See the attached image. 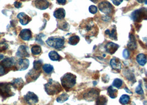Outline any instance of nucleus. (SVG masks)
Segmentation results:
<instances>
[{
  "instance_id": "nucleus-1",
  "label": "nucleus",
  "mask_w": 147,
  "mask_h": 105,
  "mask_svg": "<svg viewBox=\"0 0 147 105\" xmlns=\"http://www.w3.org/2000/svg\"><path fill=\"white\" fill-rule=\"evenodd\" d=\"M80 32L83 35L85 36L87 40V38L89 39L90 37L97 35L99 29L92 20H87L80 25Z\"/></svg>"
},
{
  "instance_id": "nucleus-2",
  "label": "nucleus",
  "mask_w": 147,
  "mask_h": 105,
  "mask_svg": "<svg viewBox=\"0 0 147 105\" xmlns=\"http://www.w3.org/2000/svg\"><path fill=\"white\" fill-rule=\"evenodd\" d=\"M77 76L70 72L66 73L61 78V84L64 89L68 91L70 89H72L76 84Z\"/></svg>"
},
{
  "instance_id": "nucleus-3",
  "label": "nucleus",
  "mask_w": 147,
  "mask_h": 105,
  "mask_svg": "<svg viewBox=\"0 0 147 105\" xmlns=\"http://www.w3.org/2000/svg\"><path fill=\"white\" fill-rule=\"evenodd\" d=\"M45 90L49 95H55L62 91V87L59 82L49 79L48 82L44 85Z\"/></svg>"
},
{
  "instance_id": "nucleus-4",
  "label": "nucleus",
  "mask_w": 147,
  "mask_h": 105,
  "mask_svg": "<svg viewBox=\"0 0 147 105\" xmlns=\"http://www.w3.org/2000/svg\"><path fill=\"white\" fill-rule=\"evenodd\" d=\"M46 43L47 46L60 50L64 47L65 39L63 37H51L47 40Z\"/></svg>"
},
{
  "instance_id": "nucleus-5",
  "label": "nucleus",
  "mask_w": 147,
  "mask_h": 105,
  "mask_svg": "<svg viewBox=\"0 0 147 105\" xmlns=\"http://www.w3.org/2000/svg\"><path fill=\"white\" fill-rule=\"evenodd\" d=\"M132 19L134 21L140 23L143 20L147 19V10L146 8H140L134 11L131 14Z\"/></svg>"
},
{
  "instance_id": "nucleus-6",
  "label": "nucleus",
  "mask_w": 147,
  "mask_h": 105,
  "mask_svg": "<svg viewBox=\"0 0 147 105\" xmlns=\"http://www.w3.org/2000/svg\"><path fill=\"white\" fill-rule=\"evenodd\" d=\"M100 90L96 88H92L87 90L84 93L83 99L88 102H92L99 97Z\"/></svg>"
},
{
  "instance_id": "nucleus-7",
  "label": "nucleus",
  "mask_w": 147,
  "mask_h": 105,
  "mask_svg": "<svg viewBox=\"0 0 147 105\" xmlns=\"http://www.w3.org/2000/svg\"><path fill=\"white\" fill-rule=\"evenodd\" d=\"M11 83H0V95L5 99L14 95L11 91Z\"/></svg>"
},
{
  "instance_id": "nucleus-8",
  "label": "nucleus",
  "mask_w": 147,
  "mask_h": 105,
  "mask_svg": "<svg viewBox=\"0 0 147 105\" xmlns=\"http://www.w3.org/2000/svg\"><path fill=\"white\" fill-rule=\"evenodd\" d=\"M99 10L101 12L109 16L114 13V7L108 1H102L98 4Z\"/></svg>"
},
{
  "instance_id": "nucleus-9",
  "label": "nucleus",
  "mask_w": 147,
  "mask_h": 105,
  "mask_svg": "<svg viewBox=\"0 0 147 105\" xmlns=\"http://www.w3.org/2000/svg\"><path fill=\"white\" fill-rule=\"evenodd\" d=\"M24 100L25 102L29 105H34L38 102L39 99L36 95L34 92H28L24 96Z\"/></svg>"
},
{
  "instance_id": "nucleus-10",
  "label": "nucleus",
  "mask_w": 147,
  "mask_h": 105,
  "mask_svg": "<svg viewBox=\"0 0 147 105\" xmlns=\"http://www.w3.org/2000/svg\"><path fill=\"white\" fill-rule=\"evenodd\" d=\"M41 73V70L38 71L34 69L30 70L29 72H28L27 75L26 76V79L27 82L29 83L30 82L35 81L39 77Z\"/></svg>"
},
{
  "instance_id": "nucleus-11",
  "label": "nucleus",
  "mask_w": 147,
  "mask_h": 105,
  "mask_svg": "<svg viewBox=\"0 0 147 105\" xmlns=\"http://www.w3.org/2000/svg\"><path fill=\"white\" fill-rule=\"evenodd\" d=\"M29 65V61L27 59H19L17 62H16L14 66L16 68V70L23 71L28 69Z\"/></svg>"
},
{
  "instance_id": "nucleus-12",
  "label": "nucleus",
  "mask_w": 147,
  "mask_h": 105,
  "mask_svg": "<svg viewBox=\"0 0 147 105\" xmlns=\"http://www.w3.org/2000/svg\"><path fill=\"white\" fill-rule=\"evenodd\" d=\"M110 64L113 70L115 71L116 72H120L121 69V62L120 59L119 58L114 57L113 58L111 59Z\"/></svg>"
},
{
  "instance_id": "nucleus-13",
  "label": "nucleus",
  "mask_w": 147,
  "mask_h": 105,
  "mask_svg": "<svg viewBox=\"0 0 147 105\" xmlns=\"http://www.w3.org/2000/svg\"><path fill=\"white\" fill-rule=\"evenodd\" d=\"M16 55L20 58L29 57V53L28 46H24V45L20 46L18 49Z\"/></svg>"
},
{
  "instance_id": "nucleus-14",
  "label": "nucleus",
  "mask_w": 147,
  "mask_h": 105,
  "mask_svg": "<svg viewBox=\"0 0 147 105\" xmlns=\"http://www.w3.org/2000/svg\"><path fill=\"white\" fill-rule=\"evenodd\" d=\"M34 4L36 8L41 10H46L50 6V3L47 0H35Z\"/></svg>"
},
{
  "instance_id": "nucleus-15",
  "label": "nucleus",
  "mask_w": 147,
  "mask_h": 105,
  "mask_svg": "<svg viewBox=\"0 0 147 105\" xmlns=\"http://www.w3.org/2000/svg\"><path fill=\"white\" fill-rule=\"evenodd\" d=\"M17 18L20 19V23L23 26L27 25V24H28L32 20L31 18L24 12L19 13L17 15Z\"/></svg>"
},
{
  "instance_id": "nucleus-16",
  "label": "nucleus",
  "mask_w": 147,
  "mask_h": 105,
  "mask_svg": "<svg viewBox=\"0 0 147 105\" xmlns=\"http://www.w3.org/2000/svg\"><path fill=\"white\" fill-rule=\"evenodd\" d=\"M20 37L22 40L25 41H28L32 38V33L30 29H24L20 31Z\"/></svg>"
},
{
  "instance_id": "nucleus-17",
  "label": "nucleus",
  "mask_w": 147,
  "mask_h": 105,
  "mask_svg": "<svg viewBox=\"0 0 147 105\" xmlns=\"http://www.w3.org/2000/svg\"><path fill=\"white\" fill-rule=\"evenodd\" d=\"M119 48V46L117 44H115L113 42H109L105 46V49L107 52L109 53L110 54H114L116 52L118 48Z\"/></svg>"
},
{
  "instance_id": "nucleus-18",
  "label": "nucleus",
  "mask_w": 147,
  "mask_h": 105,
  "mask_svg": "<svg viewBox=\"0 0 147 105\" xmlns=\"http://www.w3.org/2000/svg\"><path fill=\"white\" fill-rule=\"evenodd\" d=\"M11 84L12 86L15 89H17L18 90H20L24 85L23 80L21 78L14 79Z\"/></svg>"
},
{
  "instance_id": "nucleus-19",
  "label": "nucleus",
  "mask_w": 147,
  "mask_h": 105,
  "mask_svg": "<svg viewBox=\"0 0 147 105\" xmlns=\"http://www.w3.org/2000/svg\"><path fill=\"white\" fill-rule=\"evenodd\" d=\"M129 42L128 44H127V47L131 50H134L136 49L137 43H136V40L134 34H132V33L129 34Z\"/></svg>"
},
{
  "instance_id": "nucleus-20",
  "label": "nucleus",
  "mask_w": 147,
  "mask_h": 105,
  "mask_svg": "<svg viewBox=\"0 0 147 105\" xmlns=\"http://www.w3.org/2000/svg\"><path fill=\"white\" fill-rule=\"evenodd\" d=\"M16 61L13 58H7L3 59L1 63V64L5 68H11L15 65Z\"/></svg>"
},
{
  "instance_id": "nucleus-21",
  "label": "nucleus",
  "mask_w": 147,
  "mask_h": 105,
  "mask_svg": "<svg viewBox=\"0 0 147 105\" xmlns=\"http://www.w3.org/2000/svg\"><path fill=\"white\" fill-rule=\"evenodd\" d=\"M66 15L65 10L62 8H59L56 10L54 12V16L57 19L62 20L65 18Z\"/></svg>"
},
{
  "instance_id": "nucleus-22",
  "label": "nucleus",
  "mask_w": 147,
  "mask_h": 105,
  "mask_svg": "<svg viewBox=\"0 0 147 105\" xmlns=\"http://www.w3.org/2000/svg\"><path fill=\"white\" fill-rule=\"evenodd\" d=\"M105 34L107 35L110 38L111 40H117V32H116V28L115 27L113 26L112 29L111 30L110 29H107L105 31Z\"/></svg>"
},
{
  "instance_id": "nucleus-23",
  "label": "nucleus",
  "mask_w": 147,
  "mask_h": 105,
  "mask_svg": "<svg viewBox=\"0 0 147 105\" xmlns=\"http://www.w3.org/2000/svg\"><path fill=\"white\" fill-rule=\"evenodd\" d=\"M60 20L57 22V27L62 31H67L69 29V26L66 21L63 20Z\"/></svg>"
},
{
  "instance_id": "nucleus-24",
  "label": "nucleus",
  "mask_w": 147,
  "mask_h": 105,
  "mask_svg": "<svg viewBox=\"0 0 147 105\" xmlns=\"http://www.w3.org/2000/svg\"><path fill=\"white\" fill-rule=\"evenodd\" d=\"M136 60L137 63L140 65V66H144L146 64L147 62V58L146 55L144 54L140 53L137 55L136 57Z\"/></svg>"
},
{
  "instance_id": "nucleus-25",
  "label": "nucleus",
  "mask_w": 147,
  "mask_h": 105,
  "mask_svg": "<svg viewBox=\"0 0 147 105\" xmlns=\"http://www.w3.org/2000/svg\"><path fill=\"white\" fill-rule=\"evenodd\" d=\"M107 93L109 97L111 99H115L117 97L118 91L116 89H114L113 86H110L107 88Z\"/></svg>"
},
{
  "instance_id": "nucleus-26",
  "label": "nucleus",
  "mask_w": 147,
  "mask_h": 105,
  "mask_svg": "<svg viewBox=\"0 0 147 105\" xmlns=\"http://www.w3.org/2000/svg\"><path fill=\"white\" fill-rule=\"evenodd\" d=\"M107 97L104 95L99 96L96 100V103L95 105H107Z\"/></svg>"
},
{
  "instance_id": "nucleus-27",
  "label": "nucleus",
  "mask_w": 147,
  "mask_h": 105,
  "mask_svg": "<svg viewBox=\"0 0 147 105\" xmlns=\"http://www.w3.org/2000/svg\"><path fill=\"white\" fill-rule=\"evenodd\" d=\"M49 57L53 61H59L61 59L60 55L55 51H51L49 53Z\"/></svg>"
},
{
  "instance_id": "nucleus-28",
  "label": "nucleus",
  "mask_w": 147,
  "mask_h": 105,
  "mask_svg": "<svg viewBox=\"0 0 147 105\" xmlns=\"http://www.w3.org/2000/svg\"><path fill=\"white\" fill-rule=\"evenodd\" d=\"M80 40V38L78 35H73L69 38L68 43L70 45L75 46L79 43Z\"/></svg>"
},
{
  "instance_id": "nucleus-29",
  "label": "nucleus",
  "mask_w": 147,
  "mask_h": 105,
  "mask_svg": "<svg viewBox=\"0 0 147 105\" xmlns=\"http://www.w3.org/2000/svg\"><path fill=\"white\" fill-rule=\"evenodd\" d=\"M130 101V97L127 95H123L121 96L119 102L122 105H127Z\"/></svg>"
},
{
  "instance_id": "nucleus-30",
  "label": "nucleus",
  "mask_w": 147,
  "mask_h": 105,
  "mask_svg": "<svg viewBox=\"0 0 147 105\" xmlns=\"http://www.w3.org/2000/svg\"><path fill=\"white\" fill-rule=\"evenodd\" d=\"M68 98H69V96L68 95L67 93H63L57 98L56 101L59 103H63L68 100Z\"/></svg>"
},
{
  "instance_id": "nucleus-31",
  "label": "nucleus",
  "mask_w": 147,
  "mask_h": 105,
  "mask_svg": "<svg viewBox=\"0 0 147 105\" xmlns=\"http://www.w3.org/2000/svg\"><path fill=\"white\" fill-rule=\"evenodd\" d=\"M42 69L44 71V72L47 73V74H51L54 71V67L53 66L50 64H45L42 66Z\"/></svg>"
},
{
  "instance_id": "nucleus-32",
  "label": "nucleus",
  "mask_w": 147,
  "mask_h": 105,
  "mask_svg": "<svg viewBox=\"0 0 147 105\" xmlns=\"http://www.w3.org/2000/svg\"><path fill=\"white\" fill-rule=\"evenodd\" d=\"M32 52L34 55H38L41 52V48L39 46L35 45L32 48Z\"/></svg>"
},
{
  "instance_id": "nucleus-33",
  "label": "nucleus",
  "mask_w": 147,
  "mask_h": 105,
  "mask_svg": "<svg viewBox=\"0 0 147 105\" xmlns=\"http://www.w3.org/2000/svg\"><path fill=\"white\" fill-rule=\"evenodd\" d=\"M42 65V61L41 60H35L33 63V69L40 71L41 69V66Z\"/></svg>"
},
{
  "instance_id": "nucleus-34",
  "label": "nucleus",
  "mask_w": 147,
  "mask_h": 105,
  "mask_svg": "<svg viewBox=\"0 0 147 105\" xmlns=\"http://www.w3.org/2000/svg\"><path fill=\"white\" fill-rule=\"evenodd\" d=\"M123 85V81L121 79H115L113 82V86H114L117 89H120Z\"/></svg>"
},
{
  "instance_id": "nucleus-35",
  "label": "nucleus",
  "mask_w": 147,
  "mask_h": 105,
  "mask_svg": "<svg viewBox=\"0 0 147 105\" xmlns=\"http://www.w3.org/2000/svg\"><path fill=\"white\" fill-rule=\"evenodd\" d=\"M136 92L138 94V95H143L144 94V91L143 90L142 86V84L140 83L138 86L137 87L136 89Z\"/></svg>"
},
{
  "instance_id": "nucleus-36",
  "label": "nucleus",
  "mask_w": 147,
  "mask_h": 105,
  "mask_svg": "<svg viewBox=\"0 0 147 105\" xmlns=\"http://www.w3.org/2000/svg\"><path fill=\"white\" fill-rule=\"evenodd\" d=\"M89 11L92 14H95L98 12V8L94 5H91L89 7Z\"/></svg>"
},
{
  "instance_id": "nucleus-37",
  "label": "nucleus",
  "mask_w": 147,
  "mask_h": 105,
  "mask_svg": "<svg viewBox=\"0 0 147 105\" xmlns=\"http://www.w3.org/2000/svg\"><path fill=\"white\" fill-rule=\"evenodd\" d=\"M123 57L124 58H125L126 59H128L129 57V51L127 49H125L123 50Z\"/></svg>"
},
{
  "instance_id": "nucleus-38",
  "label": "nucleus",
  "mask_w": 147,
  "mask_h": 105,
  "mask_svg": "<svg viewBox=\"0 0 147 105\" xmlns=\"http://www.w3.org/2000/svg\"><path fill=\"white\" fill-rule=\"evenodd\" d=\"M6 70L5 68L1 64H0V76H2L6 74Z\"/></svg>"
},
{
  "instance_id": "nucleus-39",
  "label": "nucleus",
  "mask_w": 147,
  "mask_h": 105,
  "mask_svg": "<svg viewBox=\"0 0 147 105\" xmlns=\"http://www.w3.org/2000/svg\"><path fill=\"white\" fill-rule=\"evenodd\" d=\"M111 1L113 2V4L117 6H119L123 1V0H111Z\"/></svg>"
},
{
  "instance_id": "nucleus-40",
  "label": "nucleus",
  "mask_w": 147,
  "mask_h": 105,
  "mask_svg": "<svg viewBox=\"0 0 147 105\" xmlns=\"http://www.w3.org/2000/svg\"><path fill=\"white\" fill-rule=\"evenodd\" d=\"M22 3L20 2H19V1H16L14 3V7H16V8H20L22 6Z\"/></svg>"
},
{
  "instance_id": "nucleus-41",
  "label": "nucleus",
  "mask_w": 147,
  "mask_h": 105,
  "mask_svg": "<svg viewBox=\"0 0 147 105\" xmlns=\"http://www.w3.org/2000/svg\"><path fill=\"white\" fill-rule=\"evenodd\" d=\"M67 0H57V2L59 5H65L66 3Z\"/></svg>"
},
{
  "instance_id": "nucleus-42",
  "label": "nucleus",
  "mask_w": 147,
  "mask_h": 105,
  "mask_svg": "<svg viewBox=\"0 0 147 105\" xmlns=\"http://www.w3.org/2000/svg\"><path fill=\"white\" fill-rule=\"evenodd\" d=\"M36 40L37 42H38L39 43H42V44H43V42L42 41V40H41V34L39 35L36 37Z\"/></svg>"
},
{
  "instance_id": "nucleus-43",
  "label": "nucleus",
  "mask_w": 147,
  "mask_h": 105,
  "mask_svg": "<svg viewBox=\"0 0 147 105\" xmlns=\"http://www.w3.org/2000/svg\"><path fill=\"white\" fill-rule=\"evenodd\" d=\"M102 81H104V82H105V80H107L106 81H107V82H109V76H107V75H105V76H102Z\"/></svg>"
},
{
  "instance_id": "nucleus-44",
  "label": "nucleus",
  "mask_w": 147,
  "mask_h": 105,
  "mask_svg": "<svg viewBox=\"0 0 147 105\" xmlns=\"http://www.w3.org/2000/svg\"><path fill=\"white\" fill-rule=\"evenodd\" d=\"M147 0H137V1L140 3H145L146 5H147Z\"/></svg>"
},
{
  "instance_id": "nucleus-45",
  "label": "nucleus",
  "mask_w": 147,
  "mask_h": 105,
  "mask_svg": "<svg viewBox=\"0 0 147 105\" xmlns=\"http://www.w3.org/2000/svg\"><path fill=\"white\" fill-rule=\"evenodd\" d=\"M125 91H126V92H128V93H132V92H131L129 90H128V88H127V87H125Z\"/></svg>"
},
{
  "instance_id": "nucleus-46",
  "label": "nucleus",
  "mask_w": 147,
  "mask_h": 105,
  "mask_svg": "<svg viewBox=\"0 0 147 105\" xmlns=\"http://www.w3.org/2000/svg\"><path fill=\"white\" fill-rule=\"evenodd\" d=\"M90 1H92V2H93L94 3H98V0H90Z\"/></svg>"
},
{
  "instance_id": "nucleus-47",
  "label": "nucleus",
  "mask_w": 147,
  "mask_h": 105,
  "mask_svg": "<svg viewBox=\"0 0 147 105\" xmlns=\"http://www.w3.org/2000/svg\"><path fill=\"white\" fill-rule=\"evenodd\" d=\"M3 58H4V55L2 54H0V60L3 59Z\"/></svg>"
},
{
  "instance_id": "nucleus-48",
  "label": "nucleus",
  "mask_w": 147,
  "mask_h": 105,
  "mask_svg": "<svg viewBox=\"0 0 147 105\" xmlns=\"http://www.w3.org/2000/svg\"><path fill=\"white\" fill-rule=\"evenodd\" d=\"M135 105V104H134V102H132V105Z\"/></svg>"
}]
</instances>
